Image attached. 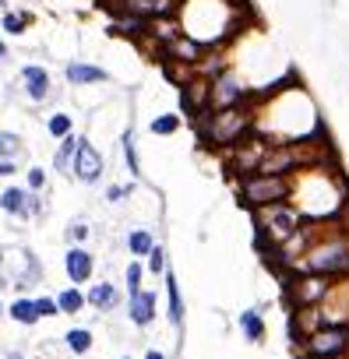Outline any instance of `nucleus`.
<instances>
[{"mask_svg": "<svg viewBox=\"0 0 349 359\" xmlns=\"http://www.w3.org/2000/svg\"><path fill=\"white\" fill-rule=\"evenodd\" d=\"M78 180H85V184H96V180L103 176V159H99V152L92 144H85V141H78Z\"/></svg>", "mask_w": 349, "mask_h": 359, "instance_id": "1", "label": "nucleus"}, {"mask_svg": "<svg viewBox=\"0 0 349 359\" xmlns=\"http://www.w3.org/2000/svg\"><path fill=\"white\" fill-rule=\"evenodd\" d=\"M21 81H25V92H28V99H46L50 96V74L43 71V67H36V64H28L25 71H21Z\"/></svg>", "mask_w": 349, "mask_h": 359, "instance_id": "2", "label": "nucleus"}, {"mask_svg": "<svg viewBox=\"0 0 349 359\" xmlns=\"http://www.w3.org/2000/svg\"><path fill=\"white\" fill-rule=\"evenodd\" d=\"M286 194V187H282V180H251L247 184V197L254 201V204H265V201H275V197H282Z\"/></svg>", "mask_w": 349, "mask_h": 359, "instance_id": "3", "label": "nucleus"}, {"mask_svg": "<svg viewBox=\"0 0 349 359\" xmlns=\"http://www.w3.org/2000/svg\"><path fill=\"white\" fill-rule=\"evenodd\" d=\"M109 74L103 67H92V64H71L67 67V81L71 85H103Z\"/></svg>", "mask_w": 349, "mask_h": 359, "instance_id": "4", "label": "nucleus"}, {"mask_svg": "<svg viewBox=\"0 0 349 359\" xmlns=\"http://www.w3.org/2000/svg\"><path fill=\"white\" fill-rule=\"evenodd\" d=\"M152 303H156V299H152V292H134L131 296V317H134V324H149L152 320Z\"/></svg>", "mask_w": 349, "mask_h": 359, "instance_id": "5", "label": "nucleus"}, {"mask_svg": "<svg viewBox=\"0 0 349 359\" xmlns=\"http://www.w3.org/2000/svg\"><path fill=\"white\" fill-rule=\"evenodd\" d=\"M67 272H71L74 282H85V279L92 275V257L85 254V250H71L67 254Z\"/></svg>", "mask_w": 349, "mask_h": 359, "instance_id": "6", "label": "nucleus"}, {"mask_svg": "<svg viewBox=\"0 0 349 359\" xmlns=\"http://www.w3.org/2000/svg\"><path fill=\"white\" fill-rule=\"evenodd\" d=\"M0 208H4V212H21V215L32 212V204L25 201V191H8L4 197H0Z\"/></svg>", "mask_w": 349, "mask_h": 359, "instance_id": "7", "label": "nucleus"}, {"mask_svg": "<svg viewBox=\"0 0 349 359\" xmlns=\"http://www.w3.org/2000/svg\"><path fill=\"white\" fill-rule=\"evenodd\" d=\"M166 292H169V314H173V320L180 324V317H184V303H180V289H177V279H173V272L166 275Z\"/></svg>", "mask_w": 349, "mask_h": 359, "instance_id": "8", "label": "nucleus"}, {"mask_svg": "<svg viewBox=\"0 0 349 359\" xmlns=\"http://www.w3.org/2000/svg\"><path fill=\"white\" fill-rule=\"evenodd\" d=\"M342 345H346V335L342 331H325V335L314 338V352H335Z\"/></svg>", "mask_w": 349, "mask_h": 359, "instance_id": "9", "label": "nucleus"}, {"mask_svg": "<svg viewBox=\"0 0 349 359\" xmlns=\"http://www.w3.org/2000/svg\"><path fill=\"white\" fill-rule=\"evenodd\" d=\"M11 317L21 320V324H36L39 320V310H36V303H28V299H18V303L11 307Z\"/></svg>", "mask_w": 349, "mask_h": 359, "instance_id": "10", "label": "nucleus"}, {"mask_svg": "<svg viewBox=\"0 0 349 359\" xmlns=\"http://www.w3.org/2000/svg\"><path fill=\"white\" fill-rule=\"evenodd\" d=\"M74 152H78V138H71V131H67V134H64V144H61V152H56V166H67Z\"/></svg>", "mask_w": 349, "mask_h": 359, "instance_id": "11", "label": "nucleus"}, {"mask_svg": "<svg viewBox=\"0 0 349 359\" xmlns=\"http://www.w3.org/2000/svg\"><path fill=\"white\" fill-rule=\"evenodd\" d=\"M177 127H180V120L173 116V113H169V116H156V120H152V134H173Z\"/></svg>", "mask_w": 349, "mask_h": 359, "instance_id": "12", "label": "nucleus"}, {"mask_svg": "<svg viewBox=\"0 0 349 359\" xmlns=\"http://www.w3.org/2000/svg\"><path fill=\"white\" fill-rule=\"evenodd\" d=\"M131 250L134 254H152V236L149 232H131Z\"/></svg>", "mask_w": 349, "mask_h": 359, "instance_id": "13", "label": "nucleus"}, {"mask_svg": "<svg viewBox=\"0 0 349 359\" xmlns=\"http://www.w3.org/2000/svg\"><path fill=\"white\" fill-rule=\"evenodd\" d=\"M113 299H116V292L109 285H99V289L89 292V303H96V307H106V303H113Z\"/></svg>", "mask_w": 349, "mask_h": 359, "instance_id": "14", "label": "nucleus"}, {"mask_svg": "<svg viewBox=\"0 0 349 359\" xmlns=\"http://www.w3.org/2000/svg\"><path fill=\"white\" fill-rule=\"evenodd\" d=\"M67 345H71L74 352H85V349L92 345V335H89V331H81V327H78V331H71V335H67Z\"/></svg>", "mask_w": 349, "mask_h": 359, "instance_id": "15", "label": "nucleus"}, {"mask_svg": "<svg viewBox=\"0 0 349 359\" xmlns=\"http://www.w3.org/2000/svg\"><path fill=\"white\" fill-rule=\"evenodd\" d=\"M67 131H71V120H67L64 113H56V116H50V134H53V138H64Z\"/></svg>", "mask_w": 349, "mask_h": 359, "instance_id": "16", "label": "nucleus"}, {"mask_svg": "<svg viewBox=\"0 0 349 359\" xmlns=\"http://www.w3.org/2000/svg\"><path fill=\"white\" fill-rule=\"evenodd\" d=\"M81 303H85V299H81V292H64L61 296V310H67V314H74V310H81Z\"/></svg>", "mask_w": 349, "mask_h": 359, "instance_id": "17", "label": "nucleus"}, {"mask_svg": "<svg viewBox=\"0 0 349 359\" xmlns=\"http://www.w3.org/2000/svg\"><path fill=\"white\" fill-rule=\"evenodd\" d=\"M18 148H21L18 134H0V155H14Z\"/></svg>", "mask_w": 349, "mask_h": 359, "instance_id": "18", "label": "nucleus"}, {"mask_svg": "<svg viewBox=\"0 0 349 359\" xmlns=\"http://www.w3.org/2000/svg\"><path fill=\"white\" fill-rule=\"evenodd\" d=\"M25 25H28V18H25V14H8V18H4V28H8V32H14V36H21V32H25Z\"/></svg>", "mask_w": 349, "mask_h": 359, "instance_id": "19", "label": "nucleus"}, {"mask_svg": "<svg viewBox=\"0 0 349 359\" xmlns=\"http://www.w3.org/2000/svg\"><path fill=\"white\" fill-rule=\"evenodd\" d=\"M138 282H141V264H131V268H127V285H131V296L138 292Z\"/></svg>", "mask_w": 349, "mask_h": 359, "instance_id": "20", "label": "nucleus"}, {"mask_svg": "<svg viewBox=\"0 0 349 359\" xmlns=\"http://www.w3.org/2000/svg\"><path fill=\"white\" fill-rule=\"evenodd\" d=\"M244 327H247V335H251V338L261 335V320H257L254 314H244Z\"/></svg>", "mask_w": 349, "mask_h": 359, "instance_id": "21", "label": "nucleus"}, {"mask_svg": "<svg viewBox=\"0 0 349 359\" xmlns=\"http://www.w3.org/2000/svg\"><path fill=\"white\" fill-rule=\"evenodd\" d=\"M36 310H39V317H50V314H56V303H53V299H39Z\"/></svg>", "mask_w": 349, "mask_h": 359, "instance_id": "22", "label": "nucleus"}, {"mask_svg": "<svg viewBox=\"0 0 349 359\" xmlns=\"http://www.w3.org/2000/svg\"><path fill=\"white\" fill-rule=\"evenodd\" d=\"M152 268H156V272H162V268H166V257H162V250H152Z\"/></svg>", "mask_w": 349, "mask_h": 359, "instance_id": "23", "label": "nucleus"}, {"mask_svg": "<svg viewBox=\"0 0 349 359\" xmlns=\"http://www.w3.org/2000/svg\"><path fill=\"white\" fill-rule=\"evenodd\" d=\"M71 236H74V239H85V236H89V226H81V222H74V229H71Z\"/></svg>", "mask_w": 349, "mask_h": 359, "instance_id": "24", "label": "nucleus"}, {"mask_svg": "<svg viewBox=\"0 0 349 359\" xmlns=\"http://www.w3.org/2000/svg\"><path fill=\"white\" fill-rule=\"evenodd\" d=\"M28 184H32V187H43V173L32 169V173H28Z\"/></svg>", "mask_w": 349, "mask_h": 359, "instance_id": "25", "label": "nucleus"}, {"mask_svg": "<svg viewBox=\"0 0 349 359\" xmlns=\"http://www.w3.org/2000/svg\"><path fill=\"white\" fill-rule=\"evenodd\" d=\"M106 197H109V201H120V197H124V191H120V187H109V191H106Z\"/></svg>", "mask_w": 349, "mask_h": 359, "instance_id": "26", "label": "nucleus"}, {"mask_svg": "<svg viewBox=\"0 0 349 359\" xmlns=\"http://www.w3.org/2000/svg\"><path fill=\"white\" fill-rule=\"evenodd\" d=\"M8 173H14V166L8 159H0V176H8Z\"/></svg>", "mask_w": 349, "mask_h": 359, "instance_id": "27", "label": "nucleus"}, {"mask_svg": "<svg viewBox=\"0 0 349 359\" xmlns=\"http://www.w3.org/2000/svg\"><path fill=\"white\" fill-rule=\"evenodd\" d=\"M4 56H8V46H4V43H0V60H4Z\"/></svg>", "mask_w": 349, "mask_h": 359, "instance_id": "28", "label": "nucleus"}, {"mask_svg": "<svg viewBox=\"0 0 349 359\" xmlns=\"http://www.w3.org/2000/svg\"><path fill=\"white\" fill-rule=\"evenodd\" d=\"M145 359H162V356H159V352H149V356H145Z\"/></svg>", "mask_w": 349, "mask_h": 359, "instance_id": "29", "label": "nucleus"}, {"mask_svg": "<svg viewBox=\"0 0 349 359\" xmlns=\"http://www.w3.org/2000/svg\"><path fill=\"white\" fill-rule=\"evenodd\" d=\"M11 359H21V356H18V352H11Z\"/></svg>", "mask_w": 349, "mask_h": 359, "instance_id": "30", "label": "nucleus"}]
</instances>
